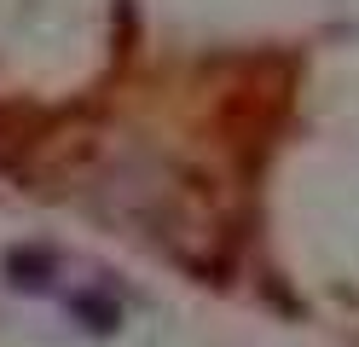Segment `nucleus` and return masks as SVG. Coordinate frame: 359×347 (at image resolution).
Masks as SVG:
<instances>
[{
    "mask_svg": "<svg viewBox=\"0 0 359 347\" xmlns=\"http://www.w3.org/2000/svg\"><path fill=\"white\" fill-rule=\"evenodd\" d=\"M6 266L18 272V284H24V290H41V284L53 278V254H35V249H12V254H6Z\"/></svg>",
    "mask_w": 359,
    "mask_h": 347,
    "instance_id": "nucleus-1",
    "label": "nucleus"
},
{
    "mask_svg": "<svg viewBox=\"0 0 359 347\" xmlns=\"http://www.w3.org/2000/svg\"><path fill=\"white\" fill-rule=\"evenodd\" d=\"M76 313L87 318V330H116V307H110V301H93V295H81V301H76Z\"/></svg>",
    "mask_w": 359,
    "mask_h": 347,
    "instance_id": "nucleus-2",
    "label": "nucleus"
}]
</instances>
